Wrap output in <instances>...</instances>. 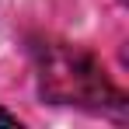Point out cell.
<instances>
[{"label": "cell", "instance_id": "obj_1", "mask_svg": "<svg viewBox=\"0 0 129 129\" xmlns=\"http://www.w3.org/2000/svg\"><path fill=\"white\" fill-rule=\"evenodd\" d=\"M35 70H39V91L52 105H80V108H122V91L105 77L101 63L66 42H42L35 49Z\"/></svg>", "mask_w": 129, "mask_h": 129}, {"label": "cell", "instance_id": "obj_3", "mask_svg": "<svg viewBox=\"0 0 129 129\" xmlns=\"http://www.w3.org/2000/svg\"><path fill=\"white\" fill-rule=\"evenodd\" d=\"M122 4H126V0H122Z\"/></svg>", "mask_w": 129, "mask_h": 129}, {"label": "cell", "instance_id": "obj_2", "mask_svg": "<svg viewBox=\"0 0 129 129\" xmlns=\"http://www.w3.org/2000/svg\"><path fill=\"white\" fill-rule=\"evenodd\" d=\"M0 126H18V115H11V112L0 108Z\"/></svg>", "mask_w": 129, "mask_h": 129}]
</instances>
